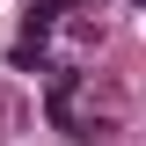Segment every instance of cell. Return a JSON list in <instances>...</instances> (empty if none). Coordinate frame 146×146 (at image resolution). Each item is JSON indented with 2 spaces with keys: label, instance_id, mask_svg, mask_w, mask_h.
I'll return each instance as SVG.
<instances>
[{
  "label": "cell",
  "instance_id": "2",
  "mask_svg": "<svg viewBox=\"0 0 146 146\" xmlns=\"http://www.w3.org/2000/svg\"><path fill=\"white\" fill-rule=\"evenodd\" d=\"M139 7H146V0H139Z\"/></svg>",
  "mask_w": 146,
  "mask_h": 146
},
{
  "label": "cell",
  "instance_id": "1",
  "mask_svg": "<svg viewBox=\"0 0 146 146\" xmlns=\"http://www.w3.org/2000/svg\"><path fill=\"white\" fill-rule=\"evenodd\" d=\"M58 15H73V0H29V15H22V22H29V36H44Z\"/></svg>",
  "mask_w": 146,
  "mask_h": 146
}]
</instances>
